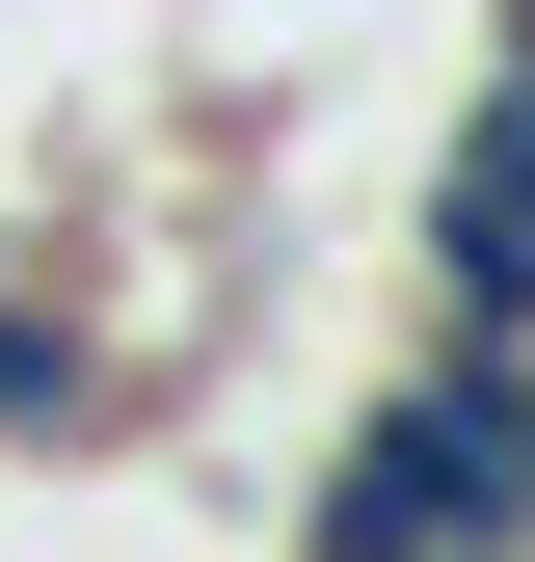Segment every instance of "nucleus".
<instances>
[{
    "mask_svg": "<svg viewBox=\"0 0 535 562\" xmlns=\"http://www.w3.org/2000/svg\"><path fill=\"white\" fill-rule=\"evenodd\" d=\"M509 27H535V0H509Z\"/></svg>",
    "mask_w": 535,
    "mask_h": 562,
    "instance_id": "7ed1b4c3",
    "label": "nucleus"
},
{
    "mask_svg": "<svg viewBox=\"0 0 535 562\" xmlns=\"http://www.w3.org/2000/svg\"><path fill=\"white\" fill-rule=\"evenodd\" d=\"M54 456H134V375L81 348L54 241H0V482H54Z\"/></svg>",
    "mask_w": 535,
    "mask_h": 562,
    "instance_id": "f03ea898",
    "label": "nucleus"
},
{
    "mask_svg": "<svg viewBox=\"0 0 535 562\" xmlns=\"http://www.w3.org/2000/svg\"><path fill=\"white\" fill-rule=\"evenodd\" d=\"M295 562H535V348H401L295 482Z\"/></svg>",
    "mask_w": 535,
    "mask_h": 562,
    "instance_id": "f257e3e1",
    "label": "nucleus"
}]
</instances>
